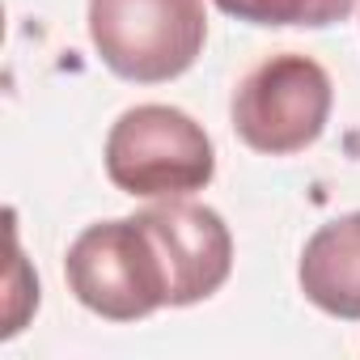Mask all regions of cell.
Returning a JSON list of instances; mask_svg holds the SVG:
<instances>
[{
  "mask_svg": "<svg viewBox=\"0 0 360 360\" xmlns=\"http://www.w3.org/2000/svg\"><path fill=\"white\" fill-rule=\"evenodd\" d=\"M110 183L140 200H174L204 191L217 174L208 131L178 106L144 102L115 119L106 136Z\"/></svg>",
  "mask_w": 360,
  "mask_h": 360,
  "instance_id": "cell-1",
  "label": "cell"
},
{
  "mask_svg": "<svg viewBox=\"0 0 360 360\" xmlns=\"http://www.w3.org/2000/svg\"><path fill=\"white\" fill-rule=\"evenodd\" d=\"M89 39L115 77L174 81L204 51V0H89Z\"/></svg>",
  "mask_w": 360,
  "mask_h": 360,
  "instance_id": "cell-2",
  "label": "cell"
},
{
  "mask_svg": "<svg viewBox=\"0 0 360 360\" xmlns=\"http://www.w3.org/2000/svg\"><path fill=\"white\" fill-rule=\"evenodd\" d=\"M64 280H68V292L85 309H94L110 322H136V318H148L153 309L169 305L165 267H161L157 242L140 217L89 225L68 246Z\"/></svg>",
  "mask_w": 360,
  "mask_h": 360,
  "instance_id": "cell-3",
  "label": "cell"
},
{
  "mask_svg": "<svg viewBox=\"0 0 360 360\" xmlns=\"http://www.w3.org/2000/svg\"><path fill=\"white\" fill-rule=\"evenodd\" d=\"M335 85L326 68L301 51H280L255 64L233 89V131L246 148L288 157L309 148L330 119Z\"/></svg>",
  "mask_w": 360,
  "mask_h": 360,
  "instance_id": "cell-4",
  "label": "cell"
},
{
  "mask_svg": "<svg viewBox=\"0 0 360 360\" xmlns=\"http://www.w3.org/2000/svg\"><path fill=\"white\" fill-rule=\"evenodd\" d=\"M136 217L144 221V229L157 242L169 305H195L229 280L233 238H229V225L221 221L217 208L174 195V200H161V204L136 212Z\"/></svg>",
  "mask_w": 360,
  "mask_h": 360,
  "instance_id": "cell-5",
  "label": "cell"
},
{
  "mask_svg": "<svg viewBox=\"0 0 360 360\" xmlns=\"http://www.w3.org/2000/svg\"><path fill=\"white\" fill-rule=\"evenodd\" d=\"M301 292L330 318H360V212L322 225L301 250Z\"/></svg>",
  "mask_w": 360,
  "mask_h": 360,
  "instance_id": "cell-6",
  "label": "cell"
},
{
  "mask_svg": "<svg viewBox=\"0 0 360 360\" xmlns=\"http://www.w3.org/2000/svg\"><path fill=\"white\" fill-rule=\"evenodd\" d=\"M212 5L250 26H335L343 22L356 0H212Z\"/></svg>",
  "mask_w": 360,
  "mask_h": 360,
  "instance_id": "cell-7",
  "label": "cell"
}]
</instances>
